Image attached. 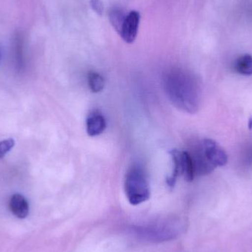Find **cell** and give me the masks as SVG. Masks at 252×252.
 <instances>
[{"instance_id":"9","label":"cell","mask_w":252,"mask_h":252,"mask_svg":"<svg viewBox=\"0 0 252 252\" xmlns=\"http://www.w3.org/2000/svg\"><path fill=\"white\" fill-rule=\"evenodd\" d=\"M126 16H127L124 14V12L118 7H113L109 12V21L115 31L119 34H121V31H122Z\"/></svg>"},{"instance_id":"6","label":"cell","mask_w":252,"mask_h":252,"mask_svg":"<svg viewBox=\"0 0 252 252\" xmlns=\"http://www.w3.org/2000/svg\"><path fill=\"white\" fill-rule=\"evenodd\" d=\"M106 127V121L100 112H92L87 119V131L89 136H96L101 134Z\"/></svg>"},{"instance_id":"2","label":"cell","mask_w":252,"mask_h":252,"mask_svg":"<svg viewBox=\"0 0 252 252\" xmlns=\"http://www.w3.org/2000/svg\"><path fill=\"white\" fill-rule=\"evenodd\" d=\"M125 191L127 200L132 205H138L149 199L151 196L149 183L142 167L133 166L127 170Z\"/></svg>"},{"instance_id":"12","label":"cell","mask_w":252,"mask_h":252,"mask_svg":"<svg viewBox=\"0 0 252 252\" xmlns=\"http://www.w3.org/2000/svg\"><path fill=\"white\" fill-rule=\"evenodd\" d=\"M91 7H93V10L97 13V14L102 16L104 10V7H103V2L100 0H91L90 1Z\"/></svg>"},{"instance_id":"3","label":"cell","mask_w":252,"mask_h":252,"mask_svg":"<svg viewBox=\"0 0 252 252\" xmlns=\"http://www.w3.org/2000/svg\"><path fill=\"white\" fill-rule=\"evenodd\" d=\"M173 163L171 176L167 179V185L174 188L179 176H183L187 182H192L195 176L193 162L190 154L187 151L173 149L169 152Z\"/></svg>"},{"instance_id":"4","label":"cell","mask_w":252,"mask_h":252,"mask_svg":"<svg viewBox=\"0 0 252 252\" xmlns=\"http://www.w3.org/2000/svg\"><path fill=\"white\" fill-rule=\"evenodd\" d=\"M199 148L213 167H223L227 164L228 157L226 151L213 139H205L201 141Z\"/></svg>"},{"instance_id":"13","label":"cell","mask_w":252,"mask_h":252,"mask_svg":"<svg viewBox=\"0 0 252 252\" xmlns=\"http://www.w3.org/2000/svg\"><path fill=\"white\" fill-rule=\"evenodd\" d=\"M249 126H250V128H252V118H250V122H249Z\"/></svg>"},{"instance_id":"5","label":"cell","mask_w":252,"mask_h":252,"mask_svg":"<svg viewBox=\"0 0 252 252\" xmlns=\"http://www.w3.org/2000/svg\"><path fill=\"white\" fill-rule=\"evenodd\" d=\"M139 21H140V15L139 12L136 10L130 11L126 16L125 22L120 35L127 44H131L136 39Z\"/></svg>"},{"instance_id":"11","label":"cell","mask_w":252,"mask_h":252,"mask_svg":"<svg viewBox=\"0 0 252 252\" xmlns=\"http://www.w3.org/2000/svg\"><path fill=\"white\" fill-rule=\"evenodd\" d=\"M14 145L15 141L11 138L0 142V158H4L6 154L11 151Z\"/></svg>"},{"instance_id":"8","label":"cell","mask_w":252,"mask_h":252,"mask_svg":"<svg viewBox=\"0 0 252 252\" xmlns=\"http://www.w3.org/2000/svg\"><path fill=\"white\" fill-rule=\"evenodd\" d=\"M235 70L242 75L250 76L252 75V56L245 54L240 56L235 63Z\"/></svg>"},{"instance_id":"7","label":"cell","mask_w":252,"mask_h":252,"mask_svg":"<svg viewBox=\"0 0 252 252\" xmlns=\"http://www.w3.org/2000/svg\"><path fill=\"white\" fill-rule=\"evenodd\" d=\"M10 211L18 219H24L29 214V204L26 198L21 194H14L9 202Z\"/></svg>"},{"instance_id":"10","label":"cell","mask_w":252,"mask_h":252,"mask_svg":"<svg viewBox=\"0 0 252 252\" xmlns=\"http://www.w3.org/2000/svg\"><path fill=\"white\" fill-rule=\"evenodd\" d=\"M88 83L90 90L93 93H100L104 89V78L97 72H90L89 73Z\"/></svg>"},{"instance_id":"1","label":"cell","mask_w":252,"mask_h":252,"mask_svg":"<svg viewBox=\"0 0 252 252\" xmlns=\"http://www.w3.org/2000/svg\"><path fill=\"white\" fill-rule=\"evenodd\" d=\"M166 93L178 109L188 113L198 111L200 90L195 77L181 71H173L164 78Z\"/></svg>"}]
</instances>
